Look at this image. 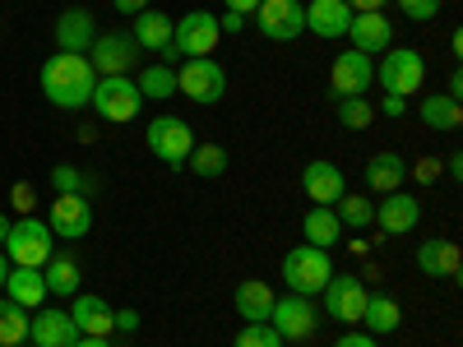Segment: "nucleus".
I'll list each match as a JSON object with an SVG mask.
<instances>
[{"mask_svg": "<svg viewBox=\"0 0 463 347\" xmlns=\"http://www.w3.org/2000/svg\"><path fill=\"white\" fill-rule=\"evenodd\" d=\"M98 84V70L89 65V56H74V52H56L52 61H43V93L52 107L61 111H80L89 107Z\"/></svg>", "mask_w": 463, "mask_h": 347, "instance_id": "1", "label": "nucleus"}, {"mask_svg": "<svg viewBox=\"0 0 463 347\" xmlns=\"http://www.w3.org/2000/svg\"><path fill=\"white\" fill-rule=\"evenodd\" d=\"M329 278H334L329 250L306 246V241H301L297 250H288V255H283V283H288L297 296H320Z\"/></svg>", "mask_w": 463, "mask_h": 347, "instance_id": "2", "label": "nucleus"}, {"mask_svg": "<svg viewBox=\"0 0 463 347\" xmlns=\"http://www.w3.org/2000/svg\"><path fill=\"white\" fill-rule=\"evenodd\" d=\"M375 84L390 98H412V93H421V84H427V61H421V52H412V47H390L384 61L375 65Z\"/></svg>", "mask_w": 463, "mask_h": 347, "instance_id": "3", "label": "nucleus"}, {"mask_svg": "<svg viewBox=\"0 0 463 347\" xmlns=\"http://www.w3.org/2000/svg\"><path fill=\"white\" fill-rule=\"evenodd\" d=\"M144 144H148V153H153L158 163H167V167H185L200 139H195V130H190L181 116H153L148 130H144Z\"/></svg>", "mask_w": 463, "mask_h": 347, "instance_id": "4", "label": "nucleus"}, {"mask_svg": "<svg viewBox=\"0 0 463 347\" xmlns=\"http://www.w3.org/2000/svg\"><path fill=\"white\" fill-rule=\"evenodd\" d=\"M52 227L43 222V218H19V222H10V237H5V250L10 255V264H19V268H43L47 259H52Z\"/></svg>", "mask_w": 463, "mask_h": 347, "instance_id": "5", "label": "nucleus"}, {"mask_svg": "<svg viewBox=\"0 0 463 347\" xmlns=\"http://www.w3.org/2000/svg\"><path fill=\"white\" fill-rule=\"evenodd\" d=\"M139 102H144V98H139V89H135L130 74H107V80L93 84V98H89V107L102 116V121H111V126L135 121Z\"/></svg>", "mask_w": 463, "mask_h": 347, "instance_id": "6", "label": "nucleus"}, {"mask_svg": "<svg viewBox=\"0 0 463 347\" xmlns=\"http://www.w3.org/2000/svg\"><path fill=\"white\" fill-rule=\"evenodd\" d=\"M176 89H181L190 102L213 107V102H222V98H227V70H222L213 56L181 61V70H176Z\"/></svg>", "mask_w": 463, "mask_h": 347, "instance_id": "7", "label": "nucleus"}, {"mask_svg": "<svg viewBox=\"0 0 463 347\" xmlns=\"http://www.w3.org/2000/svg\"><path fill=\"white\" fill-rule=\"evenodd\" d=\"M218 42H222V28H218V19H213L209 10H190V14H181L176 28H172V52H176L181 61L213 56Z\"/></svg>", "mask_w": 463, "mask_h": 347, "instance_id": "8", "label": "nucleus"}, {"mask_svg": "<svg viewBox=\"0 0 463 347\" xmlns=\"http://www.w3.org/2000/svg\"><path fill=\"white\" fill-rule=\"evenodd\" d=\"M250 19H255L260 37H269V42H297L306 33V5L301 0H260V10Z\"/></svg>", "mask_w": 463, "mask_h": 347, "instance_id": "9", "label": "nucleus"}, {"mask_svg": "<svg viewBox=\"0 0 463 347\" xmlns=\"http://www.w3.org/2000/svg\"><path fill=\"white\" fill-rule=\"evenodd\" d=\"M269 324L279 329V338H283V342H306V338L316 333L320 315H316L311 296H297V292H288V296H274V311H269Z\"/></svg>", "mask_w": 463, "mask_h": 347, "instance_id": "10", "label": "nucleus"}, {"mask_svg": "<svg viewBox=\"0 0 463 347\" xmlns=\"http://www.w3.org/2000/svg\"><path fill=\"white\" fill-rule=\"evenodd\" d=\"M89 65L98 70V80H107V74H130L139 65L135 37L130 33H98L89 47Z\"/></svg>", "mask_w": 463, "mask_h": 347, "instance_id": "11", "label": "nucleus"}, {"mask_svg": "<svg viewBox=\"0 0 463 347\" xmlns=\"http://www.w3.org/2000/svg\"><path fill=\"white\" fill-rule=\"evenodd\" d=\"M371 84H375V61L353 52V47L329 65V93L334 98H366Z\"/></svg>", "mask_w": 463, "mask_h": 347, "instance_id": "12", "label": "nucleus"}, {"mask_svg": "<svg viewBox=\"0 0 463 347\" xmlns=\"http://www.w3.org/2000/svg\"><path fill=\"white\" fill-rule=\"evenodd\" d=\"M320 296H325V315H329V320H338V324H362V311H366V287H362V278L334 274Z\"/></svg>", "mask_w": 463, "mask_h": 347, "instance_id": "13", "label": "nucleus"}, {"mask_svg": "<svg viewBox=\"0 0 463 347\" xmlns=\"http://www.w3.org/2000/svg\"><path fill=\"white\" fill-rule=\"evenodd\" d=\"M47 227H52V237H61V241L89 237V231H93V204H89V195H56Z\"/></svg>", "mask_w": 463, "mask_h": 347, "instance_id": "14", "label": "nucleus"}, {"mask_svg": "<svg viewBox=\"0 0 463 347\" xmlns=\"http://www.w3.org/2000/svg\"><path fill=\"white\" fill-rule=\"evenodd\" d=\"M347 42H353V52H362V56H380V52L394 47V23L384 19V10L353 14V23H347Z\"/></svg>", "mask_w": 463, "mask_h": 347, "instance_id": "15", "label": "nucleus"}, {"mask_svg": "<svg viewBox=\"0 0 463 347\" xmlns=\"http://www.w3.org/2000/svg\"><path fill=\"white\" fill-rule=\"evenodd\" d=\"M84 333L74 329V320H70V311H37L33 320H28V342L33 347H74Z\"/></svg>", "mask_w": 463, "mask_h": 347, "instance_id": "16", "label": "nucleus"}, {"mask_svg": "<svg viewBox=\"0 0 463 347\" xmlns=\"http://www.w3.org/2000/svg\"><path fill=\"white\" fill-rule=\"evenodd\" d=\"M301 190L311 195V204H325V209H334V204L347 195V176H343L334 163L316 158V163H306V172H301Z\"/></svg>", "mask_w": 463, "mask_h": 347, "instance_id": "17", "label": "nucleus"}, {"mask_svg": "<svg viewBox=\"0 0 463 347\" xmlns=\"http://www.w3.org/2000/svg\"><path fill=\"white\" fill-rule=\"evenodd\" d=\"M93 37H98V19H93V10H84V5H70V10L56 19V47H61V52L89 56Z\"/></svg>", "mask_w": 463, "mask_h": 347, "instance_id": "18", "label": "nucleus"}, {"mask_svg": "<svg viewBox=\"0 0 463 347\" xmlns=\"http://www.w3.org/2000/svg\"><path fill=\"white\" fill-rule=\"evenodd\" d=\"M70 320H74V329H80L84 338H107L116 329V311H111L102 296H93V292H74Z\"/></svg>", "mask_w": 463, "mask_h": 347, "instance_id": "19", "label": "nucleus"}, {"mask_svg": "<svg viewBox=\"0 0 463 347\" xmlns=\"http://www.w3.org/2000/svg\"><path fill=\"white\" fill-rule=\"evenodd\" d=\"M417 222H421V204H417V195H408V190L384 195V204L375 209V227L384 231V237H403V231H412Z\"/></svg>", "mask_w": 463, "mask_h": 347, "instance_id": "20", "label": "nucleus"}, {"mask_svg": "<svg viewBox=\"0 0 463 347\" xmlns=\"http://www.w3.org/2000/svg\"><path fill=\"white\" fill-rule=\"evenodd\" d=\"M347 23H353L347 0H311V5H306V33L325 37V42H334V37H347Z\"/></svg>", "mask_w": 463, "mask_h": 347, "instance_id": "21", "label": "nucleus"}, {"mask_svg": "<svg viewBox=\"0 0 463 347\" xmlns=\"http://www.w3.org/2000/svg\"><path fill=\"white\" fill-rule=\"evenodd\" d=\"M408 158L403 153H394V148H384V153H375V158L366 163V185L371 190H380V195H394V190H403V181H408Z\"/></svg>", "mask_w": 463, "mask_h": 347, "instance_id": "22", "label": "nucleus"}, {"mask_svg": "<svg viewBox=\"0 0 463 347\" xmlns=\"http://www.w3.org/2000/svg\"><path fill=\"white\" fill-rule=\"evenodd\" d=\"M458 264H463V255H458V246L445 241V237H431V241L417 246V268H421L427 278H458Z\"/></svg>", "mask_w": 463, "mask_h": 347, "instance_id": "23", "label": "nucleus"}, {"mask_svg": "<svg viewBox=\"0 0 463 347\" xmlns=\"http://www.w3.org/2000/svg\"><path fill=\"white\" fill-rule=\"evenodd\" d=\"M232 305L246 324H269V311H274V287L260 283V278H246L237 292H232Z\"/></svg>", "mask_w": 463, "mask_h": 347, "instance_id": "24", "label": "nucleus"}, {"mask_svg": "<svg viewBox=\"0 0 463 347\" xmlns=\"http://www.w3.org/2000/svg\"><path fill=\"white\" fill-rule=\"evenodd\" d=\"M5 296L14 305H24V311H43V301H47V278H43V268H10V278H5Z\"/></svg>", "mask_w": 463, "mask_h": 347, "instance_id": "25", "label": "nucleus"}, {"mask_svg": "<svg viewBox=\"0 0 463 347\" xmlns=\"http://www.w3.org/2000/svg\"><path fill=\"white\" fill-rule=\"evenodd\" d=\"M43 278H47V296H74L84 287V268L74 255H61L52 250V259L43 264Z\"/></svg>", "mask_w": 463, "mask_h": 347, "instance_id": "26", "label": "nucleus"}, {"mask_svg": "<svg viewBox=\"0 0 463 347\" xmlns=\"http://www.w3.org/2000/svg\"><path fill=\"white\" fill-rule=\"evenodd\" d=\"M172 28H176V19H167L163 10H139L130 37H135L139 52H163V47L172 42Z\"/></svg>", "mask_w": 463, "mask_h": 347, "instance_id": "27", "label": "nucleus"}, {"mask_svg": "<svg viewBox=\"0 0 463 347\" xmlns=\"http://www.w3.org/2000/svg\"><path fill=\"white\" fill-rule=\"evenodd\" d=\"M362 324L371 338H384V333H394L403 324V311H399V301L390 292H366V311H362Z\"/></svg>", "mask_w": 463, "mask_h": 347, "instance_id": "28", "label": "nucleus"}, {"mask_svg": "<svg viewBox=\"0 0 463 347\" xmlns=\"http://www.w3.org/2000/svg\"><path fill=\"white\" fill-rule=\"evenodd\" d=\"M417 116H421V126H427V130H440V135H454L463 126V107L454 98H445V93H427L417 102Z\"/></svg>", "mask_w": 463, "mask_h": 347, "instance_id": "29", "label": "nucleus"}, {"mask_svg": "<svg viewBox=\"0 0 463 347\" xmlns=\"http://www.w3.org/2000/svg\"><path fill=\"white\" fill-rule=\"evenodd\" d=\"M301 231H306V246H320V250H334L343 241V222L325 204H311V213L301 218Z\"/></svg>", "mask_w": 463, "mask_h": 347, "instance_id": "30", "label": "nucleus"}, {"mask_svg": "<svg viewBox=\"0 0 463 347\" xmlns=\"http://www.w3.org/2000/svg\"><path fill=\"white\" fill-rule=\"evenodd\" d=\"M135 89H139L144 102H167V98L176 93V70H172V65H144Z\"/></svg>", "mask_w": 463, "mask_h": 347, "instance_id": "31", "label": "nucleus"}, {"mask_svg": "<svg viewBox=\"0 0 463 347\" xmlns=\"http://www.w3.org/2000/svg\"><path fill=\"white\" fill-rule=\"evenodd\" d=\"M227 148L222 144H195V153H190V172H195V176H204V181H218L222 172H227Z\"/></svg>", "mask_w": 463, "mask_h": 347, "instance_id": "32", "label": "nucleus"}, {"mask_svg": "<svg viewBox=\"0 0 463 347\" xmlns=\"http://www.w3.org/2000/svg\"><path fill=\"white\" fill-rule=\"evenodd\" d=\"M28 338V311L14 305L10 296H0V342L5 347H19Z\"/></svg>", "mask_w": 463, "mask_h": 347, "instance_id": "33", "label": "nucleus"}, {"mask_svg": "<svg viewBox=\"0 0 463 347\" xmlns=\"http://www.w3.org/2000/svg\"><path fill=\"white\" fill-rule=\"evenodd\" d=\"M334 111H338V126H343V130H371V121L380 116L366 98H338Z\"/></svg>", "mask_w": 463, "mask_h": 347, "instance_id": "34", "label": "nucleus"}, {"mask_svg": "<svg viewBox=\"0 0 463 347\" xmlns=\"http://www.w3.org/2000/svg\"><path fill=\"white\" fill-rule=\"evenodd\" d=\"M334 213H338L343 227H357V231L375 222V204H371L366 195H343V200L334 204Z\"/></svg>", "mask_w": 463, "mask_h": 347, "instance_id": "35", "label": "nucleus"}, {"mask_svg": "<svg viewBox=\"0 0 463 347\" xmlns=\"http://www.w3.org/2000/svg\"><path fill=\"white\" fill-rule=\"evenodd\" d=\"M52 185H56V195H89L98 181H93L89 172H80V167L61 163V167H52Z\"/></svg>", "mask_w": 463, "mask_h": 347, "instance_id": "36", "label": "nucleus"}, {"mask_svg": "<svg viewBox=\"0 0 463 347\" xmlns=\"http://www.w3.org/2000/svg\"><path fill=\"white\" fill-rule=\"evenodd\" d=\"M232 347H283V338H279L274 324H246Z\"/></svg>", "mask_w": 463, "mask_h": 347, "instance_id": "37", "label": "nucleus"}, {"mask_svg": "<svg viewBox=\"0 0 463 347\" xmlns=\"http://www.w3.org/2000/svg\"><path fill=\"white\" fill-rule=\"evenodd\" d=\"M399 10L412 19V23H431L440 14V0H399Z\"/></svg>", "mask_w": 463, "mask_h": 347, "instance_id": "38", "label": "nucleus"}, {"mask_svg": "<svg viewBox=\"0 0 463 347\" xmlns=\"http://www.w3.org/2000/svg\"><path fill=\"white\" fill-rule=\"evenodd\" d=\"M334 347H380V342H375V338H371L366 329H347V333H343V338H338Z\"/></svg>", "mask_w": 463, "mask_h": 347, "instance_id": "39", "label": "nucleus"}, {"mask_svg": "<svg viewBox=\"0 0 463 347\" xmlns=\"http://www.w3.org/2000/svg\"><path fill=\"white\" fill-rule=\"evenodd\" d=\"M380 111H384V116H390V121H403V116H408V98H390V93H384V102H380Z\"/></svg>", "mask_w": 463, "mask_h": 347, "instance_id": "40", "label": "nucleus"}, {"mask_svg": "<svg viewBox=\"0 0 463 347\" xmlns=\"http://www.w3.org/2000/svg\"><path fill=\"white\" fill-rule=\"evenodd\" d=\"M111 10H116V14H130V19H135L139 10H148V0H111Z\"/></svg>", "mask_w": 463, "mask_h": 347, "instance_id": "41", "label": "nucleus"}, {"mask_svg": "<svg viewBox=\"0 0 463 347\" xmlns=\"http://www.w3.org/2000/svg\"><path fill=\"white\" fill-rule=\"evenodd\" d=\"M222 5H227L232 14H241V19H250V14L260 10V0H222Z\"/></svg>", "mask_w": 463, "mask_h": 347, "instance_id": "42", "label": "nucleus"}, {"mask_svg": "<svg viewBox=\"0 0 463 347\" xmlns=\"http://www.w3.org/2000/svg\"><path fill=\"white\" fill-rule=\"evenodd\" d=\"M116 329H121V333H135V329H139V311H116Z\"/></svg>", "mask_w": 463, "mask_h": 347, "instance_id": "43", "label": "nucleus"}, {"mask_svg": "<svg viewBox=\"0 0 463 347\" xmlns=\"http://www.w3.org/2000/svg\"><path fill=\"white\" fill-rule=\"evenodd\" d=\"M390 0H347V10L353 14H371V10H384Z\"/></svg>", "mask_w": 463, "mask_h": 347, "instance_id": "44", "label": "nucleus"}, {"mask_svg": "<svg viewBox=\"0 0 463 347\" xmlns=\"http://www.w3.org/2000/svg\"><path fill=\"white\" fill-rule=\"evenodd\" d=\"M436 176H440V167H436L431 158H427V163H417V181H421V185H436Z\"/></svg>", "mask_w": 463, "mask_h": 347, "instance_id": "45", "label": "nucleus"}, {"mask_svg": "<svg viewBox=\"0 0 463 347\" xmlns=\"http://www.w3.org/2000/svg\"><path fill=\"white\" fill-rule=\"evenodd\" d=\"M218 28H222V33H241V28H246V19H241V14H232V10H227V14L218 19Z\"/></svg>", "mask_w": 463, "mask_h": 347, "instance_id": "46", "label": "nucleus"}, {"mask_svg": "<svg viewBox=\"0 0 463 347\" xmlns=\"http://www.w3.org/2000/svg\"><path fill=\"white\" fill-rule=\"evenodd\" d=\"M445 98H454V102L463 98V70H458V65L449 70V93H445Z\"/></svg>", "mask_w": 463, "mask_h": 347, "instance_id": "47", "label": "nucleus"}, {"mask_svg": "<svg viewBox=\"0 0 463 347\" xmlns=\"http://www.w3.org/2000/svg\"><path fill=\"white\" fill-rule=\"evenodd\" d=\"M14 204L19 209H33V185H14Z\"/></svg>", "mask_w": 463, "mask_h": 347, "instance_id": "48", "label": "nucleus"}, {"mask_svg": "<svg viewBox=\"0 0 463 347\" xmlns=\"http://www.w3.org/2000/svg\"><path fill=\"white\" fill-rule=\"evenodd\" d=\"M445 172H449V176H454V181H458V176H463V158H458V153H449V163H445Z\"/></svg>", "mask_w": 463, "mask_h": 347, "instance_id": "49", "label": "nucleus"}, {"mask_svg": "<svg viewBox=\"0 0 463 347\" xmlns=\"http://www.w3.org/2000/svg\"><path fill=\"white\" fill-rule=\"evenodd\" d=\"M5 278H10V255L0 250V292H5Z\"/></svg>", "mask_w": 463, "mask_h": 347, "instance_id": "50", "label": "nucleus"}, {"mask_svg": "<svg viewBox=\"0 0 463 347\" xmlns=\"http://www.w3.org/2000/svg\"><path fill=\"white\" fill-rule=\"evenodd\" d=\"M74 347H111V342H107V338H80Z\"/></svg>", "mask_w": 463, "mask_h": 347, "instance_id": "51", "label": "nucleus"}, {"mask_svg": "<svg viewBox=\"0 0 463 347\" xmlns=\"http://www.w3.org/2000/svg\"><path fill=\"white\" fill-rule=\"evenodd\" d=\"M5 237H10V218L0 213V246H5Z\"/></svg>", "mask_w": 463, "mask_h": 347, "instance_id": "52", "label": "nucleus"}, {"mask_svg": "<svg viewBox=\"0 0 463 347\" xmlns=\"http://www.w3.org/2000/svg\"><path fill=\"white\" fill-rule=\"evenodd\" d=\"M0 347H5V342H0Z\"/></svg>", "mask_w": 463, "mask_h": 347, "instance_id": "53", "label": "nucleus"}]
</instances>
